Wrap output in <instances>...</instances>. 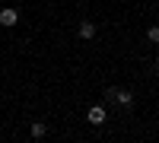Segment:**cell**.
I'll list each match as a JSON object with an SVG mask.
<instances>
[{
    "label": "cell",
    "mask_w": 159,
    "mask_h": 143,
    "mask_svg": "<svg viewBox=\"0 0 159 143\" xmlns=\"http://www.w3.org/2000/svg\"><path fill=\"white\" fill-rule=\"evenodd\" d=\"M86 121H89L92 127H102L105 121H108V111H105V105H92V108L86 111Z\"/></svg>",
    "instance_id": "cell-1"
},
{
    "label": "cell",
    "mask_w": 159,
    "mask_h": 143,
    "mask_svg": "<svg viewBox=\"0 0 159 143\" xmlns=\"http://www.w3.org/2000/svg\"><path fill=\"white\" fill-rule=\"evenodd\" d=\"M96 22H92V19H80V25H76V35L80 38H83V42H92V38H96Z\"/></svg>",
    "instance_id": "cell-2"
},
{
    "label": "cell",
    "mask_w": 159,
    "mask_h": 143,
    "mask_svg": "<svg viewBox=\"0 0 159 143\" xmlns=\"http://www.w3.org/2000/svg\"><path fill=\"white\" fill-rule=\"evenodd\" d=\"M16 22H19V13L13 10V7H3V10H0V25H3V29H13Z\"/></svg>",
    "instance_id": "cell-3"
},
{
    "label": "cell",
    "mask_w": 159,
    "mask_h": 143,
    "mask_svg": "<svg viewBox=\"0 0 159 143\" xmlns=\"http://www.w3.org/2000/svg\"><path fill=\"white\" fill-rule=\"evenodd\" d=\"M115 105H121V108H130V105H134V92H130V89H121V86H118Z\"/></svg>",
    "instance_id": "cell-4"
},
{
    "label": "cell",
    "mask_w": 159,
    "mask_h": 143,
    "mask_svg": "<svg viewBox=\"0 0 159 143\" xmlns=\"http://www.w3.org/2000/svg\"><path fill=\"white\" fill-rule=\"evenodd\" d=\"M29 134H32V140H45V137H48V124H45V121H32Z\"/></svg>",
    "instance_id": "cell-5"
},
{
    "label": "cell",
    "mask_w": 159,
    "mask_h": 143,
    "mask_svg": "<svg viewBox=\"0 0 159 143\" xmlns=\"http://www.w3.org/2000/svg\"><path fill=\"white\" fill-rule=\"evenodd\" d=\"M115 96H118V86H105L102 89V102H108V105H115Z\"/></svg>",
    "instance_id": "cell-6"
},
{
    "label": "cell",
    "mask_w": 159,
    "mask_h": 143,
    "mask_svg": "<svg viewBox=\"0 0 159 143\" xmlns=\"http://www.w3.org/2000/svg\"><path fill=\"white\" fill-rule=\"evenodd\" d=\"M147 38H150L153 45H159V25H156V22H153L150 29H147Z\"/></svg>",
    "instance_id": "cell-7"
}]
</instances>
